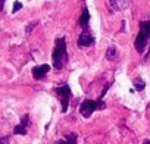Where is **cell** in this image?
<instances>
[{"label": "cell", "mask_w": 150, "mask_h": 144, "mask_svg": "<svg viewBox=\"0 0 150 144\" xmlns=\"http://www.w3.org/2000/svg\"><path fill=\"white\" fill-rule=\"evenodd\" d=\"M53 66L54 69L60 71L65 68L66 62H68V52H66V41L63 37L57 38L56 40V46H54V50H53Z\"/></svg>", "instance_id": "1"}, {"label": "cell", "mask_w": 150, "mask_h": 144, "mask_svg": "<svg viewBox=\"0 0 150 144\" xmlns=\"http://www.w3.org/2000/svg\"><path fill=\"white\" fill-rule=\"evenodd\" d=\"M105 109V103L103 100H84L80 106V113L84 118H90L93 115V112Z\"/></svg>", "instance_id": "2"}, {"label": "cell", "mask_w": 150, "mask_h": 144, "mask_svg": "<svg viewBox=\"0 0 150 144\" xmlns=\"http://www.w3.org/2000/svg\"><path fill=\"white\" fill-rule=\"evenodd\" d=\"M56 93L62 102V112H66L68 110V106H69V100H71V96H72V91H71V87L68 84H63L60 87L56 88Z\"/></svg>", "instance_id": "3"}, {"label": "cell", "mask_w": 150, "mask_h": 144, "mask_svg": "<svg viewBox=\"0 0 150 144\" xmlns=\"http://www.w3.org/2000/svg\"><path fill=\"white\" fill-rule=\"evenodd\" d=\"M131 5V0H109L110 12H122L128 9Z\"/></svg>", "instance_id": "4"}, {"label": "cell", "mask_w": 150, "mask_h": 144, "mask_svg": "<svg viewBox=\"0 0 150 144\" xmlns=\"http://www.w3.org/2000/svg\"><path fill=\"white\" fill-rule=\"evenodd\" d=\"M93 43H94V37L90 34L88 30H84V31L80 34L78 41H77L78 47H88V46H91Z\"/></svg>", "instance_id": "5"}, {"label": "cell", "mask_w": 150, "mask_h": 144, "mask_svg": "<svg viewBox=\"0 0 150 144\" xmlns=\"http://www.w3.org/2000/svg\"><path fill=\"white\" fill-rule=\"evenodd\" d=\"M49 71H50V65L43 63V65H37V66H34L31 72H33V77H34L35 80H41Z\"/></svg>", "instance_id": "6"}, {"label": "cell", "mask_w": 150, "mask_h": 144, "mask_svg": "<svg viewBox=\"0 0 150 144\" xmlns=\"http://www.w3.org/2000/svg\"><path fill=\"white\" fill-rule=\"evenodd\" d=\"M147 40H149V37L146 35V34H143L141 31L137 34V38H135V49H137V52H140V53H143L144 50H146V46H147Z\"/></svg>", "instance_id": "7"}, {"label": "cell", "mask_w": 150, "mask_h": 144, "mask_svg": "<svg viewBox=\"0 0 150 144\" xmlns=\"http://www.w3.org/2000/svg\"><path fill=\"white\" fill-rule=\"evenodd\" d=\"M88 22H90V12H88V8L84 6V8H83V13H81V16H80V19H78V24H80V27L86 28V27L88 25Z\"/></svg>", "instance_id": "8"}, {"label": "cell", "mask_w": 150, "mask_h": 144, "mask_svg": "<svg viewBox=\"0 0 150 144\" xmlns=\"http://www.w3.org/2000/svg\"><path fill=\"white\" fill-rule=\"evenodd\" d=\"M54 144H77V135L75 134H66L63 140H59Z\"/></svg>", "instance_id": "9"}, {"label": "cell", "mask_w": 150, "mask_h": 144, "mask_svg": "<svg viewBox=\"0 0 150 144\" xmlns=\"http://www.w3.org/2000/svg\"><path fill=\"white\" fill-rule=\"evenodd\" d=\"M140 31L150 38V21H141L140 22Z\"/></svg>", "instance_id": "10"}, {"label": "cell", "mask_w": 150, "mask_h": 144, "mask_svg": "<svg viewBox=\"0 0 150 144\" xmlns=\"http://www.w3.org/2000/svg\"><path fill=\"white\" fill-rule=\"evenodd\" d=\"M106 59H108V60H116V59H118V50H116L113 46L108 49V52H106Z\"/></svg>", "instance_id": "11"}, {"label": "cell", "mask_w": 150, "mask_h": 144, "mask_svg": "<svg viewBox=\"0 0 150 144\" xmlns=\"http://www.w3.org/2000/svg\"><path fill=\"white\" fill-rule=\"evenodd\" d=\"M27 129H28V126L19 124V125H16V126L13 128V134H16V135H25V134H27Z\"/></svg>", "instance_id": "12"}, {"label": "cell", "mask_w": 150, "mask_h": 144, "mask_svg": "<svg viewBox=\"0 0 150 144\" xmlns=\"http://www.w3.org/2000/svg\"><path fill=\"white\" fill-rule=\"evenodd\" d=\"M144 87H146V83H144L141 78H135V80H134V88H135L137 91H143Z\"/></svg>", "instance_id": "13"}, {"label": "cell", "mask_w": 150, "mask_h": 144, "mask_svg": "<svg viewBox=\"0 0 150 144\" xmlns=\"http://www.w3.org/2000/svg\"><path fill=\"white\" fill-rule=\"evenodd\" d=\"M22 9V3L21 2H18V0H16V2L13 3V9H12V13H16L18 11H21Z\"/></svg>", "instance_id": "14"}, {"label": "cell", "mask_w": 150, "mask_h": 144, "mask_svg": "<svg viewBox=\"0 0 150 144\" xmlns=\"http://www.w3.org/2000/svg\"><path fill=\"white\" fill-rule=\"evenodd\" d=\"M21 124H22V125H25V126H28V125H30V116H28V115L22 116V119H21Z\"/></svg>", "instance_id": "15"}, {"label": "cell", "mask_w": 150, "mask_h": 144, "mask_svg": "<svg viewBox=\"0 0 150 144\" xmlns=\"http://www.w3.org/2000/svg\"><path fill=\"white\" fill-rule=\"evenodd\" d=\"M35 25H37V22H35V21H34V22H31V24H28V25H27V34H30Z\"/></svg>", "instance_id": "16"}, {"label": "cell", "mask_w": 150, "mask_h": 144, "mask_svg": "<svg viewBox=\"0 0 150 144\" xmlns=\"http://www.w3.org/2000/svg\"><path fill=\"white\" fill-rule=\"evenodd\" d=\"M9 141V137H2V144H8Z\"/></svg>", "instance_id": "17"}, {"label": "cell", "mask_w": 150, "mask_h": 144, "mask_svg": "<svg viewBox=\"0 0 150 144\" xmlns=\"http://www.w3.org/2000/svg\"><path fill=\"white\" fill-rule=\"evenodd\" d=\"M5 2H6V0H2V2H0V11H3V6H5Z\"/></svg>", "instance_id": "18"}, {"label": "cell", "mask_w": 150, "mask_h": 144, "mask_svg": "<svg viewBox=\"0 0 150 144\" xmlns=\"http://www.w3.org/2000/svg\"><path fill=\"white\" fill-rule=\"evenodd\" d=\"M144 144H150V141H149V140H147V141H144Z\"/></svg>", "instance_id": "19"}]
</instances>
